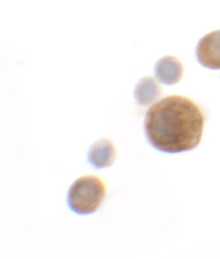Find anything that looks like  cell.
<instances>
[{"mask_svg": "<svg viewBox=\"0 0 220 259\" xmlns=\"http://www.w3.org/2000/svg\"><path fill=\"white\" fill-rule=\"evenodd\" d=\"M205 117L193 101L169 96L156 102L146 112L144 128L149 143L160 152L190 151L202 140Z\"/></svg>", "mask_w": 220, "mask_h": 259, "instance_id": "cell-1", "label": "cell"}, {"mask_svg": "<svg viewBox=\"0 0 220 259\" xmlns=\"http://www.w3.org/2000/svg\"><path fill=\"white\" fill-rule=\"evenodd\" d=\"M106 194L105 183L99 177L85 176L76 180L67 194L69 208L80 215H88L100 208Z\"/></svg>", "mask_w": 220, "mask_h": 259, "instance_id": "cell-2", "label": "cell"}, {"mask_svg": "<svg viewBox=\"0 0 220 259\" xmlns=\"http://www.w3.org/2000/svg\"><path fill=\"white\" fill-rule=\"evenodd\" d=\"M196 58L207 69H220V30L209 33L198 42Z\"/></svg>", "mask_w": 220, "mask_h": 259, "instance_id": "cell-3", "label": "cell"}, {"mask_svg": "<svg viewBox=\"0 0 220 259\" xmlns=\"http://www.w3.org/2000/svg\"><path fill=\"white\" fill-rule=\"evenodd\" d=\"M87 157L94 168H107L115 163L117 149L109 139H100L91 146Z\"/></svg>", "mask_w": 220, "mask_h": 259, "instance_id": "cell-4", "label": "cell"}, {"mask_svg": "<svg viewBox=\"0 0 220 259\" xmlns=\"http://www.w3.org/2000/svg\"><path fill=\"white\" fill-rule=\"evenodd\" d=\"M184 69L180 61L172 56H165L156 63L155 74L161 83L172 85L178 83L183 75Z\"/></svg>", "mask_w": 220, "mask_h": 259, "instance_id": "cell-5", "label": "cell"}, {"mask_svg": "<svg viewBox=\"0 0 220 259\" xmlns=\"http://www.w3.org/2000/svg\"><path fill=\"white\" fill-rule=\"evenodd\" d=\"M162 94V89L155 79L145 77L135 87L134 96L139 105L149 106L155 102Z\"/></svg>", "mask_w": 220, "mask_h": 259, "instance_id": "cell-6", "label": "cell"}]
</instances>
